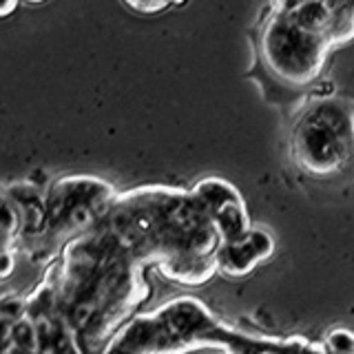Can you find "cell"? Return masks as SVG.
<instances>
[{
    "label": "cell",
    "instance_id": "1",
    "mask_svg": "<svg viewBox=\"0 0 354 354\" xmlns=\"http://www.w3.org/2000/svg\"><path fill=\"white\" fill-rule=\"evenodd\" d=\"M354 140V118L339 104L324 102L299 120L292 138V151L299 166L315 175L341 171L350 158Z\"/></svg>",
    "mask_w": 354,
    "mask_h": 354
},
{
    "label": "cell",
    "instance_id": "2",
    "mask_svg": "<svg viewBox=\"0 0 354 354\" xmlns=\"http://www.w3.org/2000/svg\"><path fill=\"white\" fill-rule=\"evenodd\" d=\"M268 36V60L277 73L292 82H306L319 71L326 51L321 36L301 31L288 16L283 25L274 22Z\"/></svg>",
    "mask_w": 354,
    "mask_h": 354
},
{
    "label": "cell",
    "instance_id": "3",
    "mask_svg": "<svg viewBox=\"0 0 354 354\" xmlns=\"http://www.w3.org/2000/svg\"><path fill=\"white\" fill-rule=\"evenodd\" d=\"M193 195L206 208L221 241H237L250 232L246 206H243L235 186H230L226 180H219V177L202 180L195 186Z\"/></svg>",
    "mask_w": 354,
    "mask_h": 354
},
{
    "label": "cell",
    "instance_id": "4",
    "mask_svg": "<svg viewBox=\"0 0 354 354\" xmlns=\"http://www.w3.org/2000/svg\"><path fill=\"white\" fill-rule=\"evenodd\" d=\"M274 241L268 232L250 230L237 241H221L217 250V268L230 277H241L252 272L261 261L272 254Z\"/></svg>",
    "mask_w": 354,
    "mask_h": 354
},
{
    "label": "cell",
    "instance_id": "5",
    "mask_svg": "<svg viewBox=\"0 0 354 354\" xmlns=\"http://www.w3.org/2000/svg\"><path fill=\"white\" fill-rule=\"evenodd\" d=\"M288 18L301 31L321 36L335 22V9L328 0H301L290 9Z\"/></svg>",
    "mask_w": 354,
    "mask_h": 354
},
{
    "label": "cell",
    "instance_id": "6",
    "mask_svg": "<svg viewBox=\"0 0 354 354\" xmlns=\"http://www.w3.org/2000/svg\"><path fill=\"white\" fill-rule=\"evenodd\" d=\"M20 228H22V221H20L18 208L11 204V199L5 197V202H3V235H5V248H7V243L14 239V235H18Z\"/></svg>",
    "mask_w": 354,
    "mask_h": 354
},
{
    "label": "cell",
    "instance_id": "7",
    "mask_svg": "<svg viewBox=\"0 0 354 354\" xmlns=\"http://www.w3.org/2000/svg\"><path fill=\"white\" fill-rule=\"evenodd\" d=\"M328 343L337 354H354V335L348 330H335Z\"/></svg>",
    "mask_w": 354,
    "mask_h": 354
},
{
    "label": "cell",
    "instance_id": "8",
    "mask_svg": "<svg viewBox=\"0 0 354 354\" xmlns=\"http://www.w3.org/2000/svg\"><path fill=\"white\" fill-rule=\"evenodd\" d=\"M11 254H9V250H5V254H3V277H9L11 274Z\"/></svg>",
    "mask_w": 354,
    "mask_h": 354
},
{
    "label": "cell",
    "instance_id": "9",
    "mask_svg": "<svg viewBox=\"0 0 354 354\" xmlns=\"http://www.w3.org/2000/svg\"><path fill=\"white\" fill-rule=\"evenodd\" d=\"M16 5H18V0H3V7H0V11H3V16H9L11 11H14Z\"/></svg>",
    "mask_w": 354,
    "mask_h": 354
},
{
    "label": "cell",
    "instance_id": "10",
    "mask_svg": "<svg viewBox=\"0 0 354 354\" xmlns=\"http://www.w3.org/2000/svg\"><path fill=\"white\" fill-rule=\"evenodd\" d=\"M27 3H44V0H27Z\"/></svg>",
    "mask_w": 354,
    "mask_h": 354
},
{
    "label": "cell",
    "instance_id": "11",
    "mask_svg": "<svg viewBox=\"0 0 354 354\" xmlns=\"http://www.w3.org/2000/svg\"><path fill=\"white\" fill-rule=\"evenodd\" d=\"M259 354H277V352H259Z\"/></svg>",
    "mask_w": 354,
    "mask_h": 354
}]
</instances>
